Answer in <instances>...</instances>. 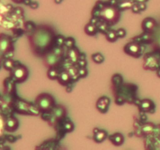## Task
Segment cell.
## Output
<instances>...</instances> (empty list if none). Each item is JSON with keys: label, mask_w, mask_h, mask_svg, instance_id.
Masks as SVG:
<instances>
[{"label": "cell", "mask_w": 160, "mask_h": 150, "mask_svg": "<svg viewBox=\"0 0 160 150\" xmlns=\"http://www.w3.org/2000/svg\"><path fill=\"white\" fill-rule=\"evenodd\" d=\"M56 38L54 30L45 24L36 26L28 36L33 53L38 56H44L51 51L56 43Z\"/></svg>", "instance_id": "6da1fadb"}, {"label": "cell", "mask_w": 160, "mask_h": 150, "mask_svg": "<svg viewBox=\"0 0 160 150\" xmlns=\"http://www.w3.org/2000/svg\"><path fill=\"white\" fill-rule=\"evenodd\" d=\"M120 17V10L117 6L106 5L100 9L98 18L107 22L109 25H114L119 21Z\"/></svg>", "instance_id": "7a4b0ae2"}, {"label": "cell", "mask_w": 160, "mask_h": 150, "mask_svg": "<svg viewBox=\"0 0 160 150\" xmlns=\"http://www.w3.org/2000/svg\"><path fill=\"white\" fill-rule=\"evenodd\" d=\"M62 48L60 46H54L51 51L44 56V63L48 68L56 67L62 62Z\"/></svg>", "instance_id": "3957f363"}, {"label": "cell", "mask_w": 160, "mask_h": 150, "mask_svg": "<svg viewBox=\"0 0 160 150\" xmlns=\"http://www.w3.org/2000/svg\"><path fill=\"white\" fill-rule=\"evenodd\" d=\"M35 106L40 112H49L56 106L54 98L48 93L40 94L35 98Z\"/></svg>", "instance_id": "277c9868"}, {"label": "cell", "mask_w": 160, "mask_h": 150, "mask_svg": "<svg viewBox=\"0 0 160 150\" xmlns=\"http://www.w3.org/2000/svg\"><path fill=\"white\" fill-rule=\"evenodd\" d=\"M10 71L11 77L16 82H23V81H26L28 77V69L26 68V67L21 65V64L15 65Z\"/></svg>", "instance_id": "5b68a950"}, {"label": "cell", "mask_w": 160, "mask_h": 150, "mask_svg": "<svg viewBox=\"0 0 160 150\" xmlns=\"http://www.w3.org/2000/svg\"><path fill=\"white\" fill-rule=\"evenodd\" d=\"M143 67L145 70H157L160 67L159 59L156 55H153L152 53H148L145 56Z\"/></svg>", "instance_id": "8992f818"}, {"label": "cell", "mask_w": 160, "mask_h": 150, "mask_svg": "<svg viewBox=\"0 0 160 150\" xmlns=\"http://www.w3.org/2000/svg\"><path fill=\"white\" fill-rule=\"evenodd\" d=\"M13 50L12 39L5 34H0V53L6 54Z\"/></svg>", "instance_id": "52a82bcc"}, {"label": "cell", "mask_w": 160, "mask_h": 150, "mask_svg": "<svg viewBox=\"0 0 160 150\" xmlns=\"http://www.w3.org/2000/svg\"><path fill=\"white\" fill-rule=\"evenodd\" d=\"M125 52L134 57H138L142 53V46L137 42L128 43L123 48Z\"/></svg>", "instance_id": "ba28073f"}, {"label": "cell", "mask_w": 160, "mask_h": 150, "mask_svg": "<svg viewBox=\"0 0 160 150\" xmlns=\"http://www.w3.org/2000/svg\"><path fill=\"white\" fill-rule=\"evenodd\" d=\"M67 113V109L62 106H55L54 108L50 111L51 119L49 120H54V122L59 121L61 119L64 118Z\"/></svg>", "instance_id": "9c48e42d"}, {"label": "cell", "mask_w": 160, "mask_h": 150, "mask_svg": "<svg viewBox=\"0 0 160 150\" xmlns=\"http://www.w3.org/2000/svg\"><path fill=\"white\" fill-rule=\"evenodd\" d=\"M158 26L157 23H156V20L153 18L151 17H148V18H145V20L142 21V29L145 32H152L156 28V27Z\"/></svg>", "instance_id": "30bf717a"}, {"label": "cell", "mask_w": 160, "mask_h": 150, "mask_svg": "<svg viewBox=\"0 0 160 150\" xmlns=\"http://www.w3.org/2000/svg\"><path fill=\"white\" fill-rule=\"evenodd\" d=\"M109 103H110V100L108 97L102 96L98 99L96 102V108L98 109V111L104 113L107 111L108 108H109Z\"/></svg>", "instance_id": "8fae6325"}, {"label": "cell", "mask_w": 160, "mask_h": 150, "mask_svg": "<svg viewBox=\"0 0 160 150\" xmlns=\"http://www.w3.org/2000/svg\"><path fill=\"white\" fill-rule=\"evenodd\" d=\"M18 128V121L15 117H9L6 119L4 123V128L6 131L12 132Z\"/></svg>", "instance_id": "7c38bea8"}, {"label": "cell", "mask_w": 160, "mask_h": 150, "mask_svg": "<svg viewBox=\"0 0 160 150\" xmlns=\"http://www.w3.org/2000/svg\"><path fill=\"white\" fill-rule=\"evenodd\" d=\"M71 76H70V73H69L67 70H62V72H60L59 74V77H58V81L60 84H67L71 80Z\"/></svg>", "instance_id": "4fadbf2b"}, {"label": "cell", "mask_w": 160, "mask_h": 150, "mask_svg": "<svg viewBox=\"0 0 160 150\" xmlns=\"http://www.w3.org/2000/svg\"><path fill=\"white\" fill-rule=\"evenodd\" d=\"M97 131H94V140L95 142H102L105 139L107 138V132L103 130H98L96 129Z\"/></svg>", "instance_id": "5bb4252c"}, {"label": "cell", "mask_w": 160, "mask_h": 150, "mask_svg": "<svg viewBox=\"0 0 160 150\" xmlns=\"http://www.w3.org/2000/svg\"><path fill=\"white\" fill-rule=\"evenodd\" d=\"M109 141L115 145H122L123 141H124L123 134H121L120 133H115V134H112V135L109 136Z\"/></svg>", "instance_id": "9a60e30c"}, {"label": "cell", "mask_w": 160, "mask_h": 150, "mask_svg": "<svg viewBox=\"0 0 160 150\" xmlns=\"http://www.w3.org/2000/svg\"><path fill=\"white\" fill-rule=\"evenodd\" d=\"M80 56V52H78V50L77 49L74 47H72L69 49L68 52V57L70 59V60L72 62H77L78 60L79 59Z\"/></svg>", "instance_id": "2e32d148"}, {"label": "cell", "mask_w": 160, "mask_h": 150, "mask_svg": "<svg viewBox=\"0 0 160 150\" xmlns=\"http://www.w3.org/2000/svg\"><path fill=\"white\" fill-rule=\"evenodd\" d=\"M141 109L145 112H153L154 110V105L152 102L148 99H145L142 102Z\"/></svg>", "instance_id": "e0dca14e"}, {"label": "cell", "mask_w": 160, "mask_h": 150, "mask_svg": "<svg viewBox=\"0 0 160 150\" xmlns=\"http://www.w3.org/2000/svg\"><path fill=\"white\" fill-rule=\"evenodd\" d=\"M95 24H96L97 28H98V31H101V32L102 33H105V34L109 31V26H110L107 22L102 20V19L100 18L99 20L97 21V23H95Z\"/></svg>", "instance_id": "ac0fdd59"}, {"label": "cell", "mask_w": 160, "mask_h": 150, "mask_svg": "<svg viewBox=\"0 0 160 150\" xmlns=\"http://www.w3.org/2000/svg\"><path fill=\"white\" fill-rule=\"evenodd\" d=\"M84 31H85L86 34H88V35H95L98 31L96 24L92 23V22H90V23L86 25L85 28H84Z\"/></svg>", "instance_id": "d6986e66"}, {"label": "cell", "mask_w": 160, "mask_h": 150, "mask_svg": "<svg viewBox=\"0 0 160 150\" xmlns=\"http://www.w3.org/2000/svg\"><path fill=\"white\" fill-rule=\"evenodd\" d=\"M106 39L110 42H114L117 40L118 38V35H117V31H114V30H109L106 33Z\"/></svg>", "instance_id": "ffe728a7"}, {"label": "cell", "mask_w": 160, "mask_h": 150, "mask_svg": "<svg viewBox=\"0 0 160 150\" xmlns=\"http://www.w3.org/2000/svg\"><path fill=\"white\" fill-rule=\"evenodd\" d=\"M134 5L132 1L131 0H123L119 5H117V7L120 10H123V9H128L131 8Z\"/></svg>", "instance_id": "44dd1931"}, {"label": "cell", "mask_w": 160, "mask_h": 150, "mask_svg": "<svg viewBox=\"0 0 160 150\" xmlns=\"http://www.w3.org/2000/svg\"><path fill=\"white\" fill-rule=\"evenodd\" d=\"M47 74H48V78H50L51 80H55L57 79L59 73L58 72L56 67H52V68H48V73Z\"/></svg>", "instance_id": "7402d4cb"}, {"label": "cell", "mask_w": 160, "mask_h": 150, "mask_svg": "<svg viewBox=\"0 0 160 150\" xmlns=\"http://www.w3.org/2000/svg\"><path fill=\"white\" fill-rule=\"evenodd\" d=\"M62 129L65 132H71L73 129V124L70 120H67V121L62 123Z\"/></svg>", "instance_id": "603a6c76"}, {"label": "cell", "mask_w": 160, "mask_h": 150, "mask_svg": "<svg viewBox=\"0 0 160 150\" xmlns=\"http://www.w3.org/2000/svg\"><path fill=\"white\" fill-rule=\"evenodd\" d=\"M155 127L153 126V124L152 123H147V124H145L142 128V131L143 133H145V134H150L154 132Z\"/></svg>", "instance_id": "cb8c5ba5"}, {"label": "cell", "mask_w": 160, "mask_h": 150, "mask_svg": "<svg viewBox=\"0 0 160 150\" xmlns=\"http://www.w3.org/2000/svg\"><path fill=\"white\" fill-rule=\"evenodd\" d=\"M92 58L95 63H102L104 61V57L101 53H95L92 55Z\"/></svg>", "instance_id": "d4e9b609"}, {"label": "cell", "mask_w": 160, "mask_h": 150, "mask_svg": "<svg viewBox=\"0 0 160 150\" xmlns=\"http://www.w3.org/2000/svg\"><path fill=\"white\" fill-rule=\"evenodd\" d=\"M14 66H15V62H14L12 60H11V59H7V60L5 61L4 64H3L4 68L8 70H12V69L14 67Z\"/></svg>", "instance_id": "484cf974"}, {"label": "cell", "mask_w": 160, "mask_h": 150, "mask_svg": "<svg viewBox=\"0 0 160 150\" xmlns=\"http://www.w3.org/2000/svg\"><path fill=\"white\" fill-rule=\"evenodd\" d=\"M74 43H75V41L73 38L70 37V38H65L64 45H65L67 48H72V47H73Z\"/></svg>", "instance_id": "4316f807"}, {"label": "cell", "mask_w": 160, "mask_h": 150, "mask_svg": "<svg viewBox=\"0 0 160 150\" xmlns=\"http://www.w3.org/2000/svg\"><path fill=\"white\" fill-rule=\"evenodd\" d=\"M64 42H65V38L62 36H56V44L57 46L62 47V45H64Z\"/></svg>", "instance_id": "83f0119b"}, {"label": "cell", "mask_w": 160, "mask_h": 150, "mask_svg": "<svg viewBox=\"0 0 160 150\" xmlns=\"http://www.w3.org/2000/svg\"><path fill=\"white\" fill-rule=\"evenodd\" d=\"M87 73H88V71L84 67H81V68L78 70V77H81V78H84V77H85L86 75H87Z\"/></svg>", "instance_id": "f1b7e54d"}, {"label": "cell", "mask_w": 160, "mask_h": 150, "mask_svg": "<svg viewBox=\"0 0 160 150\" xmlns=\"http://www.w3.org/2000/svg\"><path fill=\"white\" fill-rule=\"evenodd\" d=\"M117 35H118V38H123L126 35V31L123 28H120L119 30H117Z\"/></svg>", "instance_id": "f546056e"}, {"label": "cell", "mask_w": 160, "mask_h": 150, "mask_svg": "<svg viewBox=\"0 0 160 150\" xmlns=\"http://www.w3.org/2000/svg\"><path fill=\"white\" fill-rule=\"evenodd\" d=\"M131 9H132L133 12H137V13L141 11L140 9H139L138 5H133V6H132V7H131Z\"/></svg>", "instance_id": "4dcf8cb0"}, {"label": "cell", "mask_w": 160, "mask_h": 150, "mask_svg": "<svg viewBox=\"0 0 160 150\" xmlns=\"http://www.w3.org/2000/svg\"><path fill=\"white\" fill-rule=\"evenodd\" d=\"M138 6H139V9H140V10H145V8H146V6H145V4L144 2H138Z\"/></svg>", "instance_id": "1f68e13d"}, {"label": "cell", "mask_w": 160, "mask_h": 150, "mask_svg": "<svg viewBox=\"0 0 160 150\" xmlns=\"http://www.w3.org/2000/svg\"><path fill=\"white\" fill-rule=\"evenodd\" d=\"M12 1L15 3H21L23 2H24L25 0H12Z\"/></svg>", "instance_id": "d6a6232c"}, {"label": "cell", "mask_w": 160, "mask_h": 150, "mask_svg": "<svg viewBox=\"0 0 160 150\" xmlns=\"http://www.w3.org/2000/svg\"><path fill=\"white\" fill-rule=\"evenodd\" d=\"M157 75L158 77H159L160 78V67L159 69H157Z\"/></svg>", "instance_id": "836d02e7"}, {"label": "cell", "mask_w": 160, "mask_h": 150, "mask_svg": "<svg viewBox=\"0 0 160 150\" xmlns=\"http://www.w3.org/2000/svg\"><path fill=\"white\" fill-rule=\"evenodd\" d=\"M138 2H146L147 0H137Z\"/></svg>", "instance_id": "e575fe53"}]
</instances>
